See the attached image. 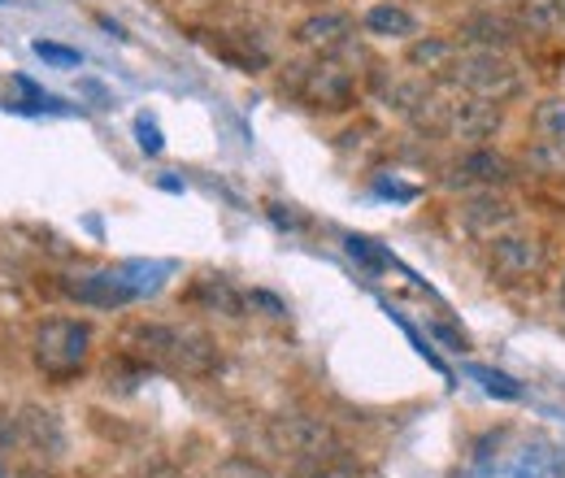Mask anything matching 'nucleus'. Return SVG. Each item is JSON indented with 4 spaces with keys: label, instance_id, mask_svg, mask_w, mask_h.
<instances>
[{
    "label": "nucleus",
    "instance_id": "8",
    "mask_svg": "<svg viewBox=\"0 0 565 478\" xmlns=\"http://www.w3.org/2000/svg\"><path fill=\"white\" fill-rule=\"evenodd\" d=\"M513 183V161L495 148H470L452 170H448V188H483V192H495Z\"/></svg>",
    "mask_w": 565,
    "mask_h": 478
},
{
    "label": "nucleus",
    "instance_id": "27",
    "mask_svg": "<svg viewBox=\"0 0 565 478\" xmlns=\"http://www.w3.org/2000/svg\"><path fill=\"white\" fill-rule=\"evenodd\" d=\"M562 314H565V278H562Z\"/></svg>",
    "mask_w": 565,
    "mask_h": 478
},
{
    "label": "nucleus",
    "instance_id": "13",
    "mask_svg": "<svg viewBox=\"0 0 565 478\" xmlns=\"http://www.w3.org/2000/svg\"><path fill=\"white\" fill-rule=\"evenodd\" d=\"M349 35H353V18H349V13H313V18H305V22L296 26V40H300L305 49H318V53L340 49Z\"/></svg>",
    "mask_w": 565,
    "mask_h": 478
},
{
    "label": "nucleus",
    "instance_id": "14",
    "mask_svg": "<svg viewBox=\"0 0 565 478\" xmlns=\"http://www.w3.org/2000/svg\"><path fill=\"white\" fill-rule=\"evenodd\" d=\"M192 300L205 305L210 314H226V318H244V305H248V296H244L226 274H205V278H196Z\"/></svg>",
    "mask_w": 565,
    "mask_h": 478
},
{
    "label": "nucleus",
    "instance_id": "16",
    "mask_svg": "<svg viewBox=\"0 0 565 478\" xmlns=\"http://www.w3.org/2000/svg\"><path fill=\"white\" fill-rule=\"evenodd\" d=\"M531 127L544 136V144H562L565 148V100H544V105H535Z\"/></svg>",
    "mask_w": 565,
    "mask_h": 478
},
{
    "label": "nucleus",
    "instance_id": "17",
    "mask_svg": "<svg viewBox=\"0 0 565 478\" xmlns=\"http://www.w3.org/2000/svg\"><path fill=\"white\" fill-rule=\"evenodd\" d=\"M296 478H361V466L349 453H340V457H322V461H300Z\"/></svg>",
    "mask_w": 565,
    "mask_h": 478
},
{
    "label": "nucleus",
    "instance_id": "9",
    "mask_svg": "<svg viewBox=\"0 0 565 478\" xmlns=\"http://www.w3.org/2000/svg\"><path fill=\"white\" fill-rule=\"evenodd\" d=\"M13 422H18V444H26L31 453H40L44 461H57L66 453V426H62V417L53 410L22 405V413Z\"/></svg>",
    "mask_w": 565,
    "mask_h": 478
},
{
    "label": "nucleus",
    "instance_id": "22",
    "mask_svg": "<svg viewBox=\"0 0 565 478\" xmlns=\"http://www.w3.org/2000/svg\"><path fill=\"white\" fill-rule=\"evenodd\" d=\"M35 53H40V57H49V62H62V66H78V53H74V49L49 44V40H35Z\"/></svg>",
    "mask_w": 565,
    "mask_h": 478
},
{
    "label": "nucleus",
    "instance_id": "18",
    "mask_svg": "<svg viewBox=\"0 0 565 478\" xmlns=\"http://www.w3.org/2000/svg\"><path fill=\"white\" fill-rule=\"evenodd\" d=\"M470 379H479L483 392H488V396H500V401H518V396H522V383H518V379H509V374H500V370H488V365H470Z\"/></svg>",
    "mask_w": 565,
    "mask_h": 478
},
{
    "label": "nucleus",
    "instance_id": "24",
    "mask_svg": "<svg viewBox=\"0 0 565 478\" xmlns=\"http://www.w3.org/2000/svg\"><path fill=\"white\" fill-rule=\"evenodd\" d=\"M136 131H140V148H143V152H161V131H157L148 118H140V127H136Z\"/></svg>",
    "mask_w": 565,
    "mask_h": 478
},
{
    "label": "nucleus",
    "instance_id": "15",
    "mask_svg": "<svg viewBox=\"0 0 565 478\" xmlns=\"http://www.w3.org/2000/svg\"><path fill=\"white\" fill-rule=\"evenodd\" d=\"M365 31H370V35H383V40H409V35L418 31V22H414L409 9L383 0V4H370V9H365Z\"/></svg>",
    "mask_w": 565,
    "mask_h": 478
},
{
    "label": "nucleus",
    "instance_id": "4",
    "mask_svg": "<svg viewBox=\"0 0 565 478\" xmlns=\"http://www.w3.org/2000/svg\"><path fill=\"white\" fill-rule=\"evenodd\" d=\"M291 92L309 105V109H327V114H340L356 100V78L340 62H327L318 57L313 66H291Z\"/></svg>",
    "mask_w": 565,
    "mask_h": 478
},
{
    "label": "nucleus",
    "instance_id": "3",
    "mask_svg": "<svg viewBox=\"0 0 565 478\" xmlns=\"http://www.w3.org/2000/svg\"><path fill=\"white\" fill-rule=\"evenodd\" d=\"M444 78L470 96H483V100H513L522 92V70L513 66L504 53L495 49H470V53H452L448 66H444Z\"/></svg>",
    "mask_w": 565,
    "mask_h": 478
},
{
    "label": "nucleus",
    "instance_id": "12",
    "mask_svg": "<svg viewBox=\"0 0 565 478\" xmlns=\"http://www.w3.org/2000/svg\"><path fill=\"white\" fill-rule=\"evenodd\" d=\"M66 291L78 305H96V309H118L136 300V287L118 274H83L78 283H66Z\"/></svg>",
    "mask_w": 565,
    "mask_h": 478
},
{
    "label": "nucleus",
    "instance_id": "10",
    "mask_svg": "<svg viewBox=\"0 0 565 478\" xmlns=\"http://www.w3.org/2000/svg\"><path fill=\"white\" fill-rule=\"evenodd\" d=\"M457 217H461L466 235L488 240V244H492L495 235H504V231H513V226H518V209L509 205L504 196H495V192H479V196H470Z\"/></svg>",
    "mask_w": 565,
    "mask_h": 478
},
{
    "label": "nucleus",
    "instance_id": "5",
    "mask_svg": "<svg viewBox=\"0 0 565 478\" xmlns=\"http://www.w3.org/2000/svg\"><path fill=\"white\" fill-rule=\"evenodd\" d=\"M270 435H275V444H279L282 453H291L296 461H322V457H340V453H344L335 426H331L327 417H313V413L275 417Z\"/></svg>",
    "mask_w": 565,
    "mask_h": 478
},
{
    "label": "nucleus",
    "instance_id": "11",
    "mask_svg": "<svg viewBox=\"0 0 565 478\" xmlns=\"http://www.w3.org/2000/svg\"><path fill=\"white\" fill-rule=\"evenodd\" d=\"M466 44H475V49H495V53H504L509 44H518L522 40V22H513L509 13H470L466 22H461V31H457Z\"/></svg>",
    "mask_w": 565,
    "mask_h": 478
},
{
    "label": "nucleus",
    "instance_id": "20",
    "mask_svg": "<svg viewBox=\"0 0 565 478\" xmlns=\"http://www.w3.org/2000/svg\"><path fill=\"white\" fill-rule=\"evenodd\" d=\"M526 22L531 26H557V22H565V0H531Z\"/></svg>",
    "mask_w": 565,
    "mask_h": 478
},
{
    "label": "nucleus",
    "instance_id": "19",
    "mask_svg": "<svg viewBox=\"0 0 565 478\" xmlns=\"http://www.w3.org/2000/svg\"><path fill=\"white\" fill-rule=\"evenodd\" d=\"M448 57H452V49H448L444 40H418V44L409 49V66L444 70L448 66Z\"/></svg>",
    "mask_w": 565,
    "mask_h": 478
},
{
    "label": "nucleus",
    "instance_id": "25",
    "mask_svg": "<svg viewBox=\"0 0 565 478\" xmlns=\"http://www.w3.org/2000/svg\"><path fill=\"white\" fill-rule=\"evenodd\" d=\"M430 331H435V336H439V340L448 343V348H452V352H466V348H470V343H466V336H461V331H452V327H444V322H435V327H430Z\"/></svg>",
    "mask_w": 565,
    "mask_h": 478
},
{
    "label": "nucleus",
    "instance_id": "2",
    "mask_svg": "<svg viewBox=\"0 0 565 478\" xmlns=\"http://www.w3.org/2000/svg\"><path fill=\"white\" fill-rule=\"evenodd\" d=\"M31 357L44 379L74 383L92 357V327L78 318H49V322H40V331L31 340Z\"/></svg>",
    "mask_w": 565,
    "mask_h": 478
},
{
    "label": "nucleus",
    "instance_id": "1",
    "mask_svg": "<svg viewBox=\"0 0 565 478\" xmlns=\"http://www.w3.org/2000/svg\"><path fill=\"white\" fill-rule=\"evenodd\" d=\"M127 357H136L148 370H170L188 379H205L217 370V343L196 327L174 322H136L127 331Z\"/></svg>",
    "mask_w": 565,
    "mask_h": 478
},
{
    "label": "nucleus",
    "instance_id": "21",
    "mask_svg": "<svg viewBox=\"0 0 565 478\" xmlns=\"http://www.w3.org/2000/svg\"><path fill=\"white\" fill-rule=\"evenodd\" d=\"M344 244H349V253H353L356 262H365L370 270H379V266H387V253H383V248H374L370 240H361V235H349Z\"/></svg>",
    "mask_w": 565,
    "mask_h": 478
},
{
    "label": "nucleus",
    "instance_id": "7",
    "mask_svg": "<svg viewBox=\"0 0 565 478\" xmlns=\"http://www.w3.org/2000/svg\"><path fill=\"white\" fill-rule=\"evenodd\" d=\"M544 262H548L544 240H535V235H526V231H518V226L492 240V270L500 274V278H509V283L540 274Z\"/></svg>",
    "mask_w": 565,
    "mask_h": 478
},
{
    "label": "nucleus",
    "instance_id": "6",
    "mask_svg": "<svg viewBox=\"0 0 565 478\" xmlns=\"http://www.w3.org/2000/svg\"><path fill=\"white\" fill-rule=\"evenodd\" d=\"M500 123H504V114H500V105L495 100H483V96H461V100H444L439 105V136L448 139H470V144H479V139H492L500 131Z\"/></svg>",
    "mask_w": 565,
    "mask_h": 478
},
{
    "label": "nucleus",
    "instance_id": "26",
    "mask_svg": "<svg viewBox=\"0 0 565 478\" xmlns=\"http://www.w3.org/2000/svg\"><path fill=\"white\" fill-rule=\"evenodd\" d=\"M18 478H53L49 470H40V466H26V470H18Z\"/></svg>",
    "mask_w": 565,
    "mask_h": 478
},
{
    "label": "nucleus",
    "instance_id": "23",
    "mask_svg": "<svg viewBox=\"0 0 565 478\" xmlns=\"http://www.w3.org/2000/svg\"><path fill=\"white\" fill-rule=\"evenodd\" d=\"M248 305H262L266 309V318H282L287 309H282V300H275L270 291H248Z\"/></svg>",
    "mask_w": 565,
    "mask_h": 478
}]
</instances>
